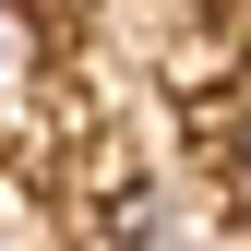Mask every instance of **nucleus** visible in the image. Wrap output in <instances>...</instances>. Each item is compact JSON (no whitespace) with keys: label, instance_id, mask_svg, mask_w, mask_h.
I'll list each match as a JSON object with an SVG mask.
<instances>
[{"label":"nucleus","instance_id":"nucleus-1","mask_svg":"<svg viewBox=\"0 0 251 251\" xmlns=\"http://www.w3.org/2000/svg\"><path fill=\"white\" fill-rule=\"evenodd\" d=\"M227 155H239V192H251V108L227 120Z\"/></svg>","mask_w":251,"mask_h":251}]
</instances>
